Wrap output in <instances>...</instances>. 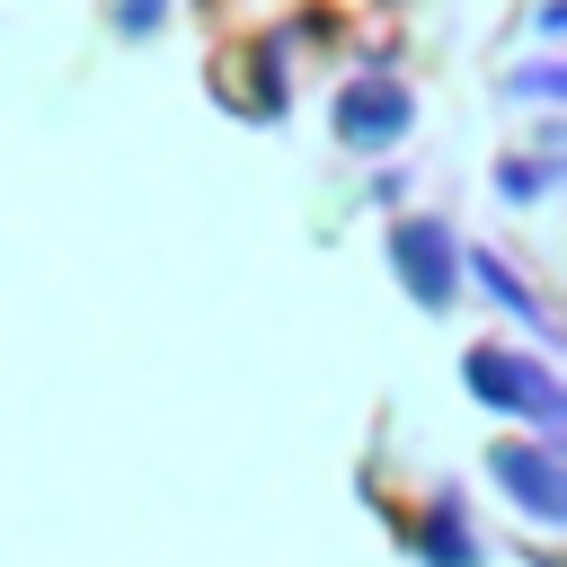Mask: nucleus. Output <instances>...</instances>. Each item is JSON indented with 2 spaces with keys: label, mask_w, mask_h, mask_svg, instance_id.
Here are the masks:
<instances>
[{
  "label": "nucleus",
  "mask_w": 567,
  "mask_h": 567,
  "mask_svg": "<svg viewBox=\"0 0 567 567\" xmlns=\"http://www.w3.org/2000/svg\"><path fill=\"white\" fill-rule=\"evenodd\" d=\"M558 177H567V151H558L549 133H540V151H505V159H496V195H505V204H523V213H532V204H549V195H558Z\"/></svg>",
  "instance_id": "obj_7"
},
{
  "label": "nucleus",
  "mask_w": 567,
  "mask_h": 567,
  "mask_svg": "<svg viewBox=\"0 0 567 567\" xmlns=\"http://www.w3.org/2000/svg\"><path fill=\"white\" fill-rule=\"evenodd\" d=\"M390 266H399V292L416 310H452L461 301V239L443 213H408L390 221Z\"/></svg>",
  "instance_id": "obj_4"
},
{
  "label": "nucleus",
  "mask_w": 567,
  "mask_h": 567,
  "mask_svg": "<svg viewBox=\"0 0 567 567\" xmlns=\"http://www.w3.org/2000/svg\"><path fill=\"white\" fill-rule=\"evenodd\" d=\"M461 390L496 416V425H523L532 443H567V390H558V363L540 346H461Z\"/></svg>",
  "instance_id": "obj_1"
},
{
  "label": "nucleus",
  "mask_w": 567,
  "mask_h": 567,
  "mask_svg": "<svg viewBox=\"0 0 567 567\" xmlns=\"http://www.w3.org/2000/svg\"><path fill=\"white\" fill-rule=\"evenodd\" d=\"M416 133V89L399 80V71H354L346 89H337V142L346 151H363V159H381V151H399Z\"/></svg>",
  "instance_id": "obj_3"
},
{
  "label": "nucleus",
  "mask_w": 567,
  "mask_h": 567,
  "mask_svg": "<svg viewBox=\"0 0 567 567\" xmlns=\"http://www.w3.org/2000/svg\"><path fill=\"white\" fill-rule=\"evenodd\" d=\"M461 284H478V292H487V301H496L505 319H523V328H532V337L549 346L558 310H549V301H540V292L523 284V266H514V257H496V248H461Z\"/></svg>",
  "instance_id": "obj_6"
},
{
  "label": "nucleus",
  "mask_w": 567,
  "mask_h": 567,
  "mask_svg": "<svg viewBox=\"0 0 567 567\" xmlns=\"http://www.w3.org/2000/svg\"><path fill=\"white\" fill-rule=\"evenodd\" d=\"M159 18H168V0H115V27L124 35H159Z\"/></svg>",
  "instance_id": "obj_9"
},
{
  "label": "nucleus",
  "mask_w": 567,
  "mask_h": 567,
  "mask_svg": "<svg viewBox=\"0 0 567 567\" xmlns=\"http://www.w3.org/2000/svg\"><path fill=\"white\" fill-rule=\"evenodd\" d=\"M487 487H496V505L523 514L532 532H558V523H567V452H558V443L496 434V443H487Z\"/></svg>",
  "instance_id": "obj_2"
},
{
  "label": "nucleus",
  "mask_w": 567,
  "mask_h": 567,
  "mask_svg": "<svg viewBox=\"0 0 567 567\" xmlns=\"http://www.w3.org/2000/svg\"><path fill=\"white\" fill-rule=\"evenodd\" d=\"M408 558L416 567H487V540H478V514L461 487H434L408 523Z\"/></svg>",
  "instance_id": "obj_5"
},
{
  "label": "nucleus",
  "mask_w": 567,
  "mask_h": 567,
  "mask_svg": "<svg viewBox=\"0 0 567 567\" xmlns=\"http://www.w3.org/2000/svg\"><path fill=\"white\" fill-rule=\"evenodd\" d=\"M496 97H505V106H558V97H567V71H558V62L540 53V62L505 71V80H496Z\"/></svg>",
  "instance_id": "obj_8"
}]
</instances>
